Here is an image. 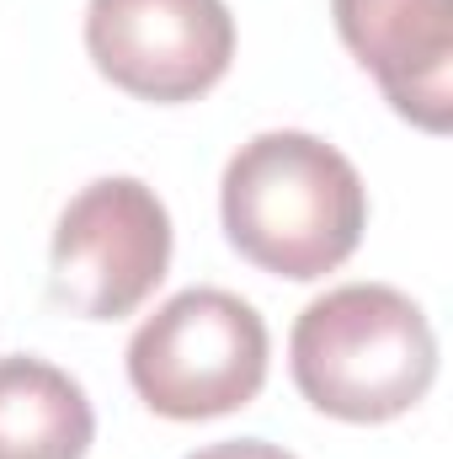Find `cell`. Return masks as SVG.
<instances>
[{
    "label": "cell",
    "instance_id": "obj_1",
    "mask_svg": "<svg viewBox=\"0 0 453 459\" xmlns=\"http://www.w3.org/2000/svg\"><path fill=\"white\" fill-rule=\"evenodd\" d=\"M219 220L251 267L315 283L357 251L368 230V187L337 144L304 128H267L229 155Z\"/></svg>",
    "mask_w": 453,
    "mask_h": 459
},
{
    "label": "cell",
    "instance_id": "obj_2",
    "mask_svg": "<svg viewBox=\"0 0 453 459\" xmlns=\"http://www.w3.org/2000/svg\"><path fill=\"white\" fill-rule=\"evenodd\" d=\"M299 395L337 422H395L438 379L427 310L389 283H341L310 299L288 337Z\"/></svg>",
    "mask_w": 453,
    "mask_h": 459
},
{
    "label": "cell",
    "instance_id": "obj_3",
    "mask_svg": "<svg viewBox=\"0 0 453 459\" xmlns=\"http://www.w3.org/2000/svg\"><path fill=\"white\" fill-rule=\"evenodd\" d=\"M267 321L229 289L171 294L128 342V385L155 417L209 422L251 406L267 385Z\"/></svg>",
    "mask_w": 453,
    "mask_h": 459
},
{
    "label": "cell",
    "instance_id": "obj_4",
    "mask_svg": "<svg viewBox=\"0 0 453 459\" xmlns=\"http://www.w3.org/2000/svg\"><path fill=\"white\" fill-rule=\"evenodd\" d=\"M171 214L139 177H97L81 187L48 246V294L81 321L133 316L171 267Z\"/></svg>",
    "mask_w": 453,
    "mask_h": 459
},
{
    "label": "cell",
    "instance_id": "obj_5",
    "mask_svg": "<svg viewBox=\"0 0 453 459\" xmlns=\"http://www.w3.org/2000/svg\"><path fill=\"white\" fill-rule=\"evenodd\" d=\"M86 54L139 102H198L229 75L235 16L225 0H86Z\"/></svg>",
    "mask_w": 453,
    "mask_h": 459
},
{
    "label": "cell",
    "instance_id": "obj_6",
    "mask_svg": "<svg viewBox=\"0 0 453 459\" xmlns=\"http://www.w3.org/2000/svg\"><path fill=\"white\" fill-rule=\"evenodd\" d=\"M341 43L384 102L427 134L453 128V0H331Z\"/></svg>",
    "mask_w": 453,
    "mask_h": 459
},
{
    "label": "cell",
    "instance_id": "obj_7",
    "mask_svg": "<svg viewBox=\"0 0 453 459\" xmlns=\"http://www.w3.org/2000/svg\"><path fill=\"white\" fill-rule=\"evenodd\" d=\"M97 411L75 374L48 358H0V459H86Z\"/></svg>",
    "mask_w": 453,
    "mask_h": 459
},
{
    "label": "cell",
    "instance_id": "obj_8",
    "mask_svg": "<svg viewBox=\"0 0 453 459\" xmlns=\"http://www.w3.org/2000/svg\"><path fill=\"white\" fill-rule=\"evenodd\" d=\"M187 459H294V455L267 444V438H229V444H209V449H198Z\"/></svg>",
    "mask_w": 453,
    "mask_h": 459
}]
</instances>
